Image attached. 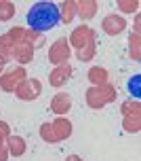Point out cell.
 Masks as SVG:
<instances>
[{
  "mask_svg": "<svg viewBox=\"0 0 141 161\" xmlns=\"http://www.w3.org/2000/svg\"><path fill=\"white\" fill-rule=\"evenodd\" d=\"M28 25H30L32 30H36V32H48V30H53L59 25L61 21V13H59V7H57L55 2H47V0H42V2H34L28 11Z\"/></svg>",
  "mask_w": 141,
  "mask_h": 161,
  "instance_id": "obj_1",
  "label": "cell"
},
{
  "mask_svg": "<svg viewBox=\"0 0 141 161\" xmlns=\"http://www.w3.org/2000/svg\"><path fill=\"white\" fill-rule=\"evenodd\" d=\"M128 91H131V96H135V97L141 96V76L139 74H135L133 79L128 80Z\"/></svg>",
  "mask_w": 141,
  "mask_h": 161,
  "instance_id": "obj_2",
  "label": "cell"
}]
</instances>
